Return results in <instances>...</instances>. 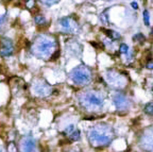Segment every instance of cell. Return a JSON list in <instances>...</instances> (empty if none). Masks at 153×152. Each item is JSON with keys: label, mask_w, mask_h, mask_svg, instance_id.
I'll list each match as a JSON object with an SVG mask.
<instances>
[{"label": "cell", "mask_w": 153, "mask_h": 152, "mask_svg": "<svg viewBox=\"0 0 153 152\" xmlns=\"http://www.w3.org/2000/svg\"><path fill=\"white\" fill-rule=\"evenodd\" d=\"M56 49V42L54 39L47 35H39L34 39L31 51L34 56L41 60H47L53 56Z\"/></svg>", "instance_id": "cell-1"}, {"label": "cell", "mask_w": 153, "mask_h": 152, "mask_svg": "<svg viewBox=\"0 0 153 152\" xmlns=\"http://www.w3.org/2000/svg\"><path fill=\"white\" fill-rule=\"evenodd\" d=\"M114 137V131L107 125H97L88 131V140L92 146L102 147L109 145Z\"/></svg>", "instance_id": "cell-2"}, {"label": "cell", "mask_w": 153, "mask_h": 152, "mask_svg": "<svg viewBox=\"0 0 153 152\" xmlns=\"http://www.w3.org/2000/svg\"><path fill=\"white\" fill-rule=\"evenodd\" d=\"M79 100L83 108L87 109L88 111H97L103 104V98L95 92L83 93L79 97Z\"/></svg>", "instance_id": "cell-3"}, {"label": "cell", "mask_w": 153, "mask_h": 152, "mask_svg": "<svg viewBox=\"0 0 153 152\" xmlns=\"http://www.w3.org/2000/svg\"><path fill=\"white\" fill-rule=\"evenodd\" d=\"M72 82L78 85H85L90 82L92 80V71L87 66L81 65L73 68L69 75Z\"/></svg>", "instance_id": "cell-4"}, {"label": "cell", "mask_w": 153, "mask_h": 152, "mask_svg": "<svg viewBox=\"0 0 153 152\" xmlns=\"http://www.w3.org/2000/svg\"><path fill=\"white\" fill-rule=\"evenodd\" d=\"M58 26L61 28V30L65 33H78L80 31V26L78 24V22H75V19H72L71 17H64L58 19Z\"/></svg>", "instance_id": "cell-5"}, {"label": "cell", "mask_w": 153, "mask_h": 152, "mask_svg": "<svg viewBox=\"0 0 153 152\" xmlns=\"http://www.w3.org/2000/svg\"><path fill=\"white\" fill-rule=\"evenodd\" d=\"M106 80L109 84L112 85L113 87H123L126 84V80L122 76H120L118 73L114 71V70H109L106 73Z\"/></svg>", "instance_id": "cell-6"}, {"label": "cell", "mask_w": 153, "mask_h": 152, "mask_svg": "<svg viewBox=\"0 0 153 152\" xmlns=\"http://www.w3.org/2000/svg\"><path fill=\"white\" fill-rule=\"evenodd\" d=\"M33 92L41 97H46L51 94V86L44 80H37L33 83Z\"/></svg>", "instance_id": "cell-7"}, {"label": "cell", "mask_w": 153, "mask_h": 152, "mask_svg": "<svg viewBox=\"0 0 153 152\" xmlns=\"http://www.w3.org/2000/svg\"><path fill=\"white\" fill-rule=\"evenodd\" d=\"M20 150L21 152H37L35 140L31 136H24L20 140Z\"/></svg>", "instance_id": "cell-8"}, {"label": "cell", "mask_w": 153, "mask_h": 152, "mask_svg": "<svg viewBox=\"0 0 153 152\" xmlns=\"http://www.w3.org/2000/svg\"><path fill=\"white\" fill-rule=\"evenodd\" d=\"M140 144L143 149L153 152V129H149L146 131V133L141 137Z\"/></svg>", "instance_id": "cell-9"}, {"label": "cell", "mask_w": 153, "mask_h": 152, "mask_svg": "<svg viewBox=\"0 0 153 152\" xmlns=\"http://www.w3.org/2000/svg\"><path fill=\"white\" fill-rule=\"evenodd\" d=\"M114 104L118 110H126L130 106V101L124 95L117 94L114 97Z\"/></svg>", "instance_id": "cell-10"}, {"label": "cell", "mask_w": 153, "mask_h": 152, "mask_svg": "<svg viewBox=\"0 0 153 152\" xmlns=\"http://www.w3.org/2000/svg\"><path fill=\"white\" fill-rule=\"evenodd\" d=\"M1 49H0V56H10L14 52V47L10 39H3L1 41Z\"/></svg>", "instance_id": "cell-11"}, {"label": "cell", "mask_w": 153, "mask_h": 152, "mask_svg": "<svg viewBox=\"0 0 153 152\" xmlns=\"http://www.w3.org/2000/svg\"><path fill=\"white\" fill-rule=\"evenodd\" d=\"M67 51H69V52L72 54V56H79L81 53V46L79 45L78 43H73V44H69V45H67Z\"/></svg>", "instance_id": "cell-12"}, {"label": "cell", "mask_w": 153, "mask_h": 152, "mask_svg": "<svg viewBox=\"0 0 153 152\" xmlns=\"http://www.w3.org/2000/svg\"><path fill=\"white\" fill-rule=\"evenodd\" d=\"M102 31L105 32L107 36L111 39H120V34L116 31H113V30H107V29H102Z\"/></svg>", "instance_id": "cell-13"}, {"label": "cell", "mask_w": 153, "mask_h": 152, "mask_svg": "<svg viewBox=\"0 0 153 152\" xmlns=\"http://www.w3.org/2000/svg\"><path fill=\"white\" fill-rule=\"evenodd\" d=\"M68 137L70 138L71 140H73V142H77V140H79L81 138L80 130H79V129H75V130H73L72 132L68 135Z\"/></svg>", "instance_id": "cell-14"}, {"label": "cell", "mask_w": 153, "mask_h": 152, "mask_svg": "<svg viewBox=\"0 0 153 152\" xmlns=\"http://www.w3.org/2000/svg\"><path fill=\"white\" fill-rule=\"evenodd\" d=\"M143 111H145V113L147 114V115H153V102H149V103H147L146 105H145V108H143Z\"/></svg>", "instance_id": "cell-15"}, {"label": "cell", "mask_w": 153, "mask_h": 152, "mask_svg": "<svg viewBox=\"0 0 153 152\" xmlns=\"http://www.w3.org/2000/svg\"><path fill=\"white\" fill-rule=\"evenodd\" d=\"M143 22L146 26L150 24V15H149V12L147 10L143 11Z\"/></svg>", "instance_id": "cell-16"}, {"label": "cell", "mask_w": 153, "mask_h": 152, "mask_svg": "<svg viewBox=\"0 0 153 152\" xmlns=\"http://www.w3.org/2000/svg\"><path fill=\"white\" fill-rule=\"evenodd\" d=\"M35 22H36L37 24H44L45 22H46V18H45L44 16L38 15V16L35 17Z\"/></svg>", "instance_id": "cell-17"}, {"label": "cell", "mask_w": 153, "mask_h": 152, "mask_svg": "<svg viewBox=\"0 0 153 152\" xmlns=\"http://www.w3.org/2000/svg\"><path fill=\"white\" fill-rule=\"evenodd\" d=\"M119 51H120V53H129V47H128V45H126V44H121L120 45V47H119Z\"/></svg>", "instance_id": "cell-18"}, {"label": "cell", "mask_w": 153, "mask_h": 152, "mask_svg": "<svg viewBox=\"0 0 153 152\" xmlns=\"http://www.w3.org/2000/svg\"><path fill=\"white\" fill-rule=\"evenodd\" d=\"M133 39L136 42H143L145 41V36H143L141 33H137L136 35H134L133 36Z\"/></svg>", "instance_id": "cell-19"}, {"label": "cell", "mask_w": 153, "mask_h": 152, "mask_svg": "<svg viewBox=\"0 0 153 152\" xmlns=\"http://www.w3.org/2000/svg\"><path fill=\"white\" fill-rule=\"evenodd\" d=\"M41 2L44 3V4H47V5H51V4H54L58 1V0H41Z\"/></svg>", "instance_id": "cell-20"}, {"label": "cell", "mask_w": 153, "mask_h": 152, "mask_svg": "<svg viewBox=\"0 0 153 152\" xmlns=\"http://www.w3.org/2000/svg\"><path fill=\"white\" fill-rule=\"evenodd\" d=\"M5 22H7V15H2V16H0V28L4 24Z\"/></svg>", "instance_id": "cell-21"}, {"label": "cell", "mask_w": 153, "mask_h": 152, "mask_svg": "<svg viewBox=\"0 0 153 152\" xmlns=\"http://www.w3.org/2000/svg\"><path fill=\"white\" fill-rule=\"evenodd\" d=\"M26 4H27V7L31 9V7H33V5L35 4V2H34V0H28L27 2H26Z\"/></svg>", "instance_id": "cell-22"}, {"label": "cell", "mask_w": 153, "mask_h": 152, "mask_svg": "<svg viewBox=\"0 0 153 152\" xmlns=\"http://www.w3.org/2000/svg\"><path fill=\"white\" fill-rule=\"evenodd\" d=\"M147 68H149V69H153V61H151V62H149V63L147 64Z\"/></svg>", "instance_id": "cell-23"}, {"label": "cell", "mask_w": 153, "mask_h": 152, "mask_svg": "<svg viewBox=\"0 0 153 152\" xmlns=\"http://www.w3.org/2000/svg\"><path fill=\"white\" fill-rule=\"evenodd\" d=\"M132 7H133L134 10H137V9H138V4L136 2H132Z\"/></svg>", "instance_id": "cell-24"}, {"label": "cell", "mask_w": 153, "mask_h": 152, "mask_svg": "<svg viewBox=\"0 0 153 152\" xmlns=\"http://www.w3.org/2000/svg\"><path fill=\"white\" fill-rule=\"evenodd\" d=\"M0 152H3V150H2V148L0 147Z\"/></svg>", "instance_id": "cell-25"}, {"label": "cell", "mask_w": 153, "mask_h": 152, "mask_svg": "<svg viewBox=\"0 0 153 152\" xmlns=\"http://www.w3.org/2000/svg\"><path fill=\"white\" fill-rule=\"evenodd\" d=\"M151 34L153 35V28H152V30H151Z\"/></svg>", "instance_id": "cell-26"}, {"label": "cell", "mask_w": 153, "mask_h": 152, "mask_svg": "<svg viewBox=\"0 0 153 152\" xmlns=\"http://www.w3.org/2000/svg\"><path fill=\"white\" fill-rule=\"evenodd\" d=\"M0 44H1V42H0Z\"/></svg>", "instance_id": "cell-27"}]
</instances>
